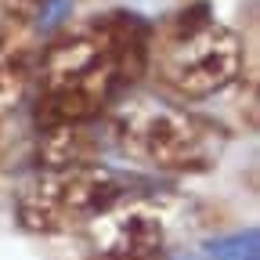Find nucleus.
Instances as JSON below:
<instances>
[{
    "label": "nucleus",
    "instance_id": "nucleus-1",
    "mask_svg": "<svg viewBox=\"0 0 260 260\" xmlns=\"http://www.w3.org/2000/svg\"><path fill=\"white\" fill-rule=\"evenodd\" d=\"M152 29L126 11L65 29L37 54V123L90 126L148 73Z\"/></svg>",
    "mask_w": 260,
    "mask_h": 260
},
{
    "label": "nucleus",
    "instance_id": "nucleus-2",
    "mask_svg": "<svg viewBox=\"0 0 260 260\" xmlns=\"http://www.w3.org/2000/svg\"><path fill=\"white\" fill-rule=\"evenodd\" d=\"M242 69V40L206 8L167 18L148 40V73L174 102H206L228 90Z\"/></svg>",
    "mask_w": 260,
    "mask_h": 260
},
{
    "label": "nucleus",
    "instance_id": "nucleus-3",
    "mask_svg": "<svg viewBox=\"0 0 260 260\" xmlns=\"http://www.w3.org/2000/svg\"><path fill=\"white\" fill-rule=\"evenodd\" d=\"M112 138L126 159L167 174H203L224 148V134L210 119L170 98L119 102L112 116Z\"/></svg>",
    "mask_w": 260,
    "mask_h": 260
},
{
    "label": "nucleus",
    "instance_id": "nucleus-4",
    "mask_svg": "<svg viewBox=\"0 0 260 260\" xmlns=\"http://www.w3.org/2000/svg\"><path fill=\"white\" fill-rule=\"evenodd\" d=\"M126 199V184L112 170L98 167H44L32 174L15 203V217L32 235L80 232L105 210Z\"/></svg>",
    "mask_w": 260,
    "mask_h": 260
},
{
    "label": "nucleus",
    "instance_id": "nucleus-5",
    "mask_svg": "<svg viewBox=\"0 0 260 260\" xmlns=\"http://www.w3.org/2000/svg\"><path fill=\"white\" fill-rule=\"evenodd\" d=\"M94 260H159L167 249V224L141 203H116L87 224Z\"/></svg>",
    "mask_w": 260,
    "mask_h": 260
},
{
    "label": "nucleus",
    "instance_id": "nucleus-6",
    "mask_svg": "<svg viewBox=\"0 0 260 260\" xmlns=\"http://www.w3.org/2000/svg\"><path fill=\"white\" fill-rule=\"evenodd\" d=\"M32 73H37L32 22L0 8V112L22 102Z\"/></svg>",
    "mask_w": 260,
    "mask_h": 260
},
{
    "label": "nucleus",
    "instance_id": "nucleus-7",
    "mask_svg": "<svg viewBox=\"0 0 260 260\" xmlns=\"http://www.w3.org/2000/svg\"><path fill=\"white\" fill-rule=\"evenodd\" d=\"M98 141L90 138V126H51L44 130L40 159L44 167H90L98 162Z\"/></svg>",
    "mask_w": 260,
    "mask_h": 260
},
{
    "label": "nucleus",
    "instance_id": "nucleus-8",
    "mask_svg": "<svg viewBox=\"0 0 260 260\" xmlns=\"http://www.w3.org/2000/svg\"><path fill=\"white\" fill-rule=\"evenodd\" d=\"M4 4V11H11V15H18V18H37V11L44 8V0H0Z\"/></svg>",
    "mask_w": 260,
    "mask_h": 260
},
{
    "label": "nucleus",
    "instance_id": "nucleus-9",
    "mask_svg": "<svg viewBox=\"0 0 260 260\" xmlns=\"http://www.w3.org/2000/svg\"><path fill=\"white\" fill-rule=\"evenodd\" d=\"M0 8H4V4H0Z\"/></svg>",
    "mask_w": 260,
    "mask_h": 260
}]
</instances>
